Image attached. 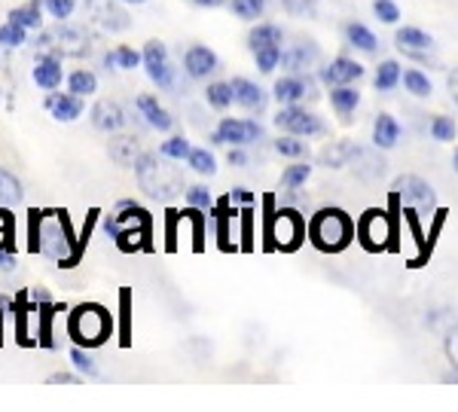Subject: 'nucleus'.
Here are the masks:
<instances>
[{"instance_id": "7c9ffc66", "label": "nucleus", "mask_w": 458, "mask_h": 412, "mask_svg": "<svg viewBox=\"0 0 458 412\" xmlns=\"http://www.w3.org/2000/svg\"><path fill=\"white\" fill-rule=\"evenodd\" d=\"M345 40H349L354 49H360V53H376V46H379L376 34L367 25H360V21H352V25H345Z\"/></svg>"}, {"instance_id": "052dcab7", "label": "nucleus", "mask_w": 458, "mask_h": 412, "mask_svg": "<svg viewBox=\"0 0 458 412\" xmlns=\"http://www.w3.org/2000/svg\"><path fill=\"white\" fill-rule=\"evenodd\" d=\"M446 86H449V92L455 95V101H458V68L449 71V77H446Z\"/></svg>"}, {"instance_id": "39448f33", "label": "nucleus", "mask_w": 458, "mask_h": 412, "mask_svg": "<svg viewBox=\"0 0 458 412\" xmlns=\"http://www.w3.org/2000/svg\"><path fill=\"white\" fill-rule=\"evenodd\" d=\"M135 174L150 198H172L181 189V174L174 168L162 165L159 156H153V153H141V159L135 162Z\"/></svg>"}, {"instance_id": "37998d69", "label": "nucleus", "mask_w": 458, "mask_h": 412, "mask_svg": "<svg viewBox=\"0 0 458 412\" xmlns=\"http://www.w3.org/2000/svg\"><path fill=\"white\" fill-rule=\"evenodd\" d=\"M229 10H233L239 19L254 21L266 13V0H229Z\"/></svg>"}, {"instance_id": "0eeeda50", "label": "nucleus", "mask_w": 458, "mask_h": 412, "mask_svg": "<svg viewBox=\"0 0 458 412\" xmlns=\"http://www.w3.org/2000/svg\"><path fill=\"white\" fill-rule=\"evenodd\" d=\"M391 239H394V223H391L388 211L370 208V211H364V214H360V220H358V241H360V248H364V251H370V254L388 251Z\"/></svg>"}, {"instance_id": "5fc2aeb1", "label": "nucleus", "mask_w": 458, "mask_h": 412, "mask_svg": "<svg viewBox=\"0 0 458 412\" xmlns=\"http://www.w3.org/2000/svg\"><path fill=\"white\" fill-rule=\"evenodd\" d=\"M226 162H229L233 168H245V165H248V153L242 150V147H229Z\"/></svg>"}, {"instance_id": "a18cd8bd", "label": "nucleus", "mask_w": 458, "mask_h": 412, "mask_svg": "<svg viewBox=\"0 0 458 412\" xmlns=\"http://www.w3.org/2000/svg\"><path fill=\"white\" fill-rule=\"evenodd\" d=\"M455 120L453 116H434L431 120V138L434 141H440V144H449V141H455Z\"/></svg>"}, {"instance_id": "a878e982", "label": "nucleus", "mask_w": 458, "mask_h": 412, "mask_svg": "<svg viewBox=\"0 0 458 412\" xmlns=\"http://www.w3.org/2000/svg\"><path fill=\"white\" fill-rule=\"evenodd\" d=\"M144 64V53H138V49H131V46H116V49H110V53L105 55V68L107 71H135V68H141Z\"/></svg>"}, {"instance_id": "dca6fc26", "label": "nucleus", "mask_w": 458, "mask_h": 412, "mask_svg": "<svg viewBox=\"0 0 458 412\" xmlns=\"http://www.w3.org/2000/svg\"><path fill=\"white\" fill-rule=\"evenodd\" d=\"M360 77H364V64L354 62L349 55H339L321 68V80L330 86V89H334V86H352V83H358Z\"/></svg>"}, {"instance_id": "4468645a", "label": "nucleus", "mask_w": 458, "mask_h": 412, "mask_svg": "<svg viewBox=\"0 0 458 412\" xmlns=\"http://www.w3.org/2000/svg\"><path fill=\"white\" fill-rule=\"evenodd\" d=\"M217 68H220L217 53L202 46V43H193V46L183 53V73H187L190 80H208Z\"/></svg>"}, {"instance_id": "c756f323", "label": "nucleus", "mask_w": 458, "mask_h": 412, "mask_svg": "<svg viewBox=\"0 0 458 412\" xmlns=\"http://www.w3.org/2000/svg\"><path fill=\"white\" fill-rule=\"evenodd\" d=\"M354 153H358V147H354L352 141H334L330 147H324V150H321V165L343 168V165H349V162L354 159Z\"/></svg>"}, {"instance_id": "e433bc0d", "label": "nucleus", "mask_w": 458, "mask_h": 412, "mask_svg": "<svg viewBox=\"0 0 458 412\" xmlns=\"http://www.w3.org/2000/svg\"><path fill=\"white\" fill-rule=\"evenodd\" d=\"M205 101L214 107V110H226L235 105L233 98V83H208V89H205Z\"/></svg>"}, {"instance_id": "2f4dec72", "label": "nucleus", "mask_w": 458, "mask_h": 412, "mask_svg": "<svg viewBox=\"0 0 458 412\" xmlns=\"http://www.w3.org/2000/svg\"><path fill=\"white\" fill-rule=\"evenodd\" d=\"M403 80V68L394 62V58H386V62L376 68V77H373V83H376V89L379 92H391L397 83Z\"/></svg>"}, {"instance_id": "9d476101", "label": "nucleus", "mask_w": 458, "mask_h": 412, "mask_svg": "<svg viewBox=\"0 0 458 412\" xmlns=\"http://www.w3.org/2000/svg\"><path fill=\"white\" fill-rule=\"evenodd\" d=\"M49 53H55L58 58H86L92 53V34H89L86 28L58 21V28L53 31V46H49Z\"/></svg>"}, {"instance_id": "412c9836", "label": "nucleus", "mask_w": 458, "mask_h": 412, "mask_svg": "<svg viewBox=\"0 0 458 412\" xmlns=\"http://www.w3.org/2000/svg\"><path fill=\"white\" fill-rule=\"evenodd\" d=\"M135 107H138V114L144 116V122L150 129H157V131H172L174 126V120H172V114H168L165 107L159 105L153 95H138L135 98Z\"/></svg>"}, {"instance_id": "58836bf2", "label": "nucleus", "mask_w": 458, "mask_h": 412, "mask_svg": "<svg viewBox=\"0 0 458 412\" xmlns=\"http://www.w3.org/2000/svg\"><path fill=\"white\" fill-rule=\"evenodd\" d=\"M403 86H406V92L416 95V98H428V95H431V89H434L431 80H428V73L416 71V68L403 71Z\"/></svg>"}, {"instance_id": "cd10ccee", "label": "nucleus", "mask_w": 458, "mask_h": 412, "mask_svg": "<svg viewBox=\"0 0 458 412\" xmlns=\"http://www.w3.org/2000/svg\"><path fill=\"white\" fill-rule=\"evenodd\" d=\"M21 202H25V187H21V181L13 172L0 168V205L16 208V205H21Z\"/></svg>"}, {"instance_id": "69168bd1", "label": "nucleus", "mask_w": 458, "mask_h": 412, "mask_svg": "<svg viewBox=\"0 0 458 412\" xmlns=\"http://www.w3.org/2000/svg\"><path fill=\"white\" fill-rule=\"evenodd\" d=\"M0 101H4V86H0Z\"/></svg>"}, {"instance_id": "ddd939ff", "label": "nucleus", "mask_w": 458, "mask_h": 412, "mask_svg": "<svg viewBox=\"0 0 458 412\" xmlns=\"http://www.w3.org/2000/svg\"><path fill=\"white\" fill-rule=\"evenodd\" d=\"M89 120H92V126L98 131H107V135H114V131H123L125 129V110L120 101L114 98H101L95 101L92 110H89Z\"/></svg>"}, {"instance_id": "c03bdc74", "label": "nucleus", "mask_w": 458, "mask_h": 412, "mask_svg": "<svg viewBox=\"0 0 458 412\" xmlns=\"http://www.w3.org/2000/svg\"><path fill=\"white\" fill-rule=\"evenodd\" d=\"M187 205L190 208H199V211H211L214 208V196L205 183H193L187 187Z\"/></svg>"}, {"instance_id": "338daca9", "label": "nucleus", "mask_w": 458, "mask_h": 412, "mask_svg": "<svg viewBox=\"0 0 458 412\" xmlns=\"http://www.w3.org/2000/svg\"><path fill=\"white\" fill-rule=\"evenodd\" d=\"M0 49H4V46H0Z\"/></svg>"}, {"instance_id": "a19ab883", "label": "nucleus", "mask_w": 458, "mask_h": 412, "mask_svg": "<svg viewBox=\"0 0 458 412\" xmlns=\"http://www.w3.org/2000/svg\"><path fill=\"white\" fill-rule=\"evenodd\" d=\"M309 178H312V165H306V162H297V165H287L284 168L282 187L284 189H300V187H306Z\"/></svg>"}, {"instance_id": "bb28decb", "label": "nucleus", "mask_w": 458, "mask_h": 412, "mask_svg": "<svg viewBox=\"0 0 458 412\" xmlns=\"http://www.w3.org/2000/svg\"><path fill=\"white\" fill-rule=\"evenodd\" d=\"M318 62V46H293V49H284L282 53V68L291 71V73H302L306 68H312Z\"/></svg>"}, {"instance_id": "9b49d317", "label": "nucleus", "mask_w": 458, "mask_h": 412, "mask_svg": "<svg viewBox=\"0 0 458 412\" xmlns=\"http://www.w3.org/2000/svg\"><path fill=\"white\" fill-rule=\"evenodd\" d=\"M86 19L101 31H125L129 28V13L123 0H86Z\"/></svg>"}, {"instance_id": "7ed1b4c3", "label": "nucleus", "mask_w": 458, "mask_h": 412, "mask_svg": "<svg viewBox=\"0 0 458 412\" xmlns=\"http://www.w3.org/2000/svg\"><path fill=\"white\" fill-rule=\"evenodd\" d=\"M306 239L321 254H339L358 239V223L343 208H321L315 211L306 226Z\"/></svg>"}, {"instance_id": "72a5a7b5", "label": "nucleus", "mask_w": 458, "mask_h": 412, "mask_svg": "<svg viewBox=\"0 0 458 412\" xmlns=\"http://www.w3.org/2000/svg\"><path fill=\"white\" fill-rule=\"evenodd\" d=\"M4 251H16V217L13 208L0 205V254Z\"/></svg>"}, {"instance_id": "a211bd4d", "label": "nucleus", "mask_w": 458, "mask_h": 412, "mask_svg": "<svg viewBox=\"0 0 458 412\" xmlns=\"http://www.w3.org/2000/svg\"><path fill=\"white\" fill-rule=\"evenodd\" d=\"M306 95H315L312 80L300 77V73H287V77L276 80V86H272V98H276L278 105H300Z\"/></svg>"}, {"instance_id": "ea45409f", "label": "nucleus", "mask_w": 458, "mask_h": 412, "mask_svg": "<svg viewBox=\"0 0 458 412\" xmlns=\"http://www.w3.org/2000/svg\"><path fill=\"white\" fill-rule=\"evenodd\" d=\"M190 141L183 135H174V138H168V141H162V147H159V156L162 159H174V162H187V156H190Z\"/></svg>"}, {"instance_id": "8fccbe9b", "label": "nucleus", "mask_w": 458, "mask_h": 412, "mask_svg": "<svg viewBox=\"0 0 458 412\" xmlns=\"http://www.w3.org/2000/svg\"><path fill=\"white\" fill-rule=\"evenodd\" d=\"M144 71H147V77H150V83L159 86V89H172V86H174V68H172V62L157 64V68H144Z\"/></svg>"}, {"instance_id": "79ce46f5", "label": "nucleus", "mask_w": 458, "mask_h": 412, "mask_svg": "<svg viewBox=\"0 0 458 412\" xmlns=\"http://www.w3.org/2000/svg\"><path fill=\"white\" fill-rule=\"evenodd\" d=\"M276 153H278V156H287V159H302V156H306V141L297 138V135H287V131H284V135L276 141Z\"/></svg>"}, {"instance_id": "49530a36", "label": "nucleus", "mask_w": 458, "mask_h": 412, "mask_svg": "<svg viewBox=\"0 0 458 412\" xmlns=\"http://www.w3.org/2000/svg\"><path fill=\"white\" fill-rule=\"evenodd\" d=\"M282 53L284 49L282 46H266V49H257L254 53V62H257V68H260L263 73H272L282 64Z\"/></svg>"}, {"instance_id": "680f3d73", "label": "nucleus", "mask_w": 458, "mask_h": 412, "mask_svg": "<svg viewBox=\"0 0 458 412\" xmlns=\"http://www.w3.org/2000/svg\"><path fill=\"white\" fill-rule=\"evenodd\" d=\"M4 315H6V308L0 306V345H4Z\"/></svg>"}, {"instance_id": "473e14b6", "label": "nucleus", "mask_w": 458, "mask_h": 412, "mask_svg": "<svg viewBox=\"0 0 458 412\" xmlns=\"http://www.w3.org/2000/svg\"><path fill=\"white\" fill-rule=\"evenodd\" d=\"M68 92L80 95V98H89V95L98 92V77H95V73L89 71V68L73 71L71 77H68Z\"/></svg>"}, {"instance_id": "1a4fd4ad", "label": "nucleus", "mask_w": 458, "mask_h": 412, "mask_svg": "<svg viewBox=\"0 0 458 412\" xmlns=\"http://www.w3.org/2000/svg\"><path fill=\"white\" fill-rule=\"evenodd\" d=\"M263 138V126L257 120H235V116H224L217 129L211 131V144H229V147H248Z\"/></svg>"}, {"instance_id": "20e7f679", "label": "nucleus", "mask_w": 458, "mask_h": 412, "mask_svg": "<svg viewBox=\"0 0 458 412\" xmlns=\"http://www.w3.org/2000/svg\"><path fill=\"white\" fill-rule=\"evenodd\" d=\"M68 336L73 345H83V349H101L110 333H114V315L107 312L101 303H80L68 312Z\"/></svg>"}, {"instance_id": "6e6552de", "label": "nucleus", "mask_w": 458, "mask_h": 412, "mask_svg": "<svg viewBox=\"0 0 458 412\" xmlns=\"http://www.w3.org/2000/svg\"><path fill=\"white\" fill-rule=\"evenodd\" d=\"M269 239L272 248H282V251H297L306 239V223H302L297 208H282L276 211L269 220Z\"/></svg>"}, {"instance_id": "2eb2a0df", "label": "nucleus", "mask_w": 458, "mask_h": 412, "mask_svg": "<svg viewBox=\"0 0 458 412\" xmlns=\"http://www.w3.org/2000/svg\"><path fill=\"white\" fill-rule=\"evenodd\" d=\"M43 107L49 110V116H53L55 122H77L86 110L83 98L73 92H49L47 98H43Z\"/></svg>"}, {"instance_id": "423d86ee", "label": "nucleus", "mask_w": 458, "mask_h": 412, "mask_svg": "<svg viewBox=\"0 0 458 412\" xmlns=\"http://www.w3.org/2000/svg\"><path fill=\"white\" fill-rule=\"evenodd\" d=\"M391 196L401 198L406 211H416V214H431L437 208V196H434V187L419 174H401L394 183H391Z\"/></svg>"}, {"instance_id": "4d7b16f0", "label": "nucleus", "mask_w": 458, "mask_h": 412, "mask_svg": "<svg viewBox=\"0 0 458 412\" xmlns=\"http://www.w3.org/2000/svg\"><path fill=\"white\" fill-rule=\"evenodd\" d=\"M229 202H242V205H254L257 198H254V193L250 189H245V187H235L233 193H229Z\"/></svg>"}, {"instance_id": "e2e57ef3", "label": "nucleus", "mask_w": 458, "mask_h": 412, "mask_svg": "<svg viewBox=\"0 0 458 412\" xmlns=\"http://www.w3.org/2000/svg\"><path fill=\"white\" fill-rule=\"evenodd\" d=\"M125 6H141V4H147V0H123Z\"/></svg>"}, {"instance_id": "f03ea898", "label": "nucleus", "mask_w": 458, "mask_h": 412, "mask_svg": "<svg viewBox=\"0 0 458 412\" xmlns=\"http://www.w3.org/2000/svg\"><path fill=\"white\" fill-rule=\"evenodd\" d=\"M105 230L110 239L120 245V251L135 254V251H147L153 239V220L150 214L135 202V198H123L116 205V211L107 217Z\"/></svg>"}, {"instance_id": "f8f14e48", "label": "nucleus", "mask_w": 458, "mask_h": 412, "mask_svg": "<svg viewBox=\"0 0 458 412\" xmlns=\"http://www.w3.org/2000/svg\"><path fill=\"white\" fill-rule=\"evenodd\" d=\"M276 126L287 131V135H297V138H312L321 135L324 122L318 120L312 110L300 107V105H282V110L276 114Z\"/></svg>"}, {"instance_id": "0e129e2a", "label": "nucleus", "mask_w": 458, "mask_h": 412, "mask_svg": "<svg viewBox=\"0 0 458 412\" xmlns=\"http://www.w3.org/2000/svg\"><path fill=\"white\" fill-rule=\"evenodd\" d=\"M453 165H455V172H458V150H455V159H453Z\"/></svg>"}, {"instance_id": "6e6d98bb", "label": "nucleus", "mask_w": 458, "mask_h": 412, "mask_svg": "<svg viewBox=\"0 0 458 412\" xmlns=\"http://www.w3.org/2000/svg\"><path fill=\"white\" fill-rule=\"evenodd\" d=\"M47 385H80V376L77 373H53L47 379Z\"/></svg>"}, {"instance_id": "5701e85b", "label": "nucleus", "mask_w": 458, "mask_h": 412, "mask_svg": "<svg viewBox=\"0 0 458 412\" xmlns=\"http://www.w3.org/2000/svg\"><path fill=\"white\" fill-rule=\"evenodd\" d=\"M397 141H401V126L391 114H379L373 122V144L379 150H394Z\"/></svg>"}, {"instance_id": "c85d7f7f", "label": "nucleus", "mask_w": 458, "mask_h": 412, "mask_svg": "<svg viewBox=\"0 0 458 412\" xmlns=\"http://www.w3.org/2000/svg\"><path fill=\"white\" fill-rule=\"evenodd\" d=\"M330 105H334V110L339 116H352L360 105V92L354 89V83L352 86H334V89H330Z\"/></svg>"}, {"instance_id": "de8ad7c7", "label": "nucleus", "mask_w": 458, "mask_h": 412, "mask_svg": "<svg viewBox=\"0 0 458 412\" xmlns=\"http://www.w3.org/2000/svg\"><path fill=\"white\" fill-rule=\"evenodd\" d=\"M141 53H144V68H157V64L168 62V46L162 40H147Z\"/></svg>"}, {"instance_id": "f3484780", "label": "nucleus", "mask_w": 458, "mask_h": 412, "mask_svg": "<svg viewBox=\"0 0 458 412\" xmlns=\"http://www.w3.org/2000/svg\"><path fill=\"white\" fill-rule=\"evenodd\" d=\"M37 89L43 92H55L58 86H62L64 80V68H62V58H58L55 53H40L34 62V71H31Z\"/></svg>"}, {"instance_id": "f704fd0d", "label": "nucleus", "mask_w": 458, "mask_h": 412, "mask_svg": "<svg viewBox=\"0 0 458 412\" xmlns=\"http://www.w3.org/2000/svg\"><path fill=\"white\" fill-rule=\"evenodd\" d=\"M187 165L193 168L196 174H202V178H211V174H217V162H214V153L205 150V147H193V150H190Z\"/></svg>"}, {"instance_id": "4c0bfd02", "label": "nucleus", "mask_w": 458, "mask_h": 412, "mask_svg": "<svg viewBox=\"0 0 458 412\" xmlns=\"http://www.w3.org/2000/svg\"><path fill=\"white\" fill-rule=\"evenodd\" d=\"M28 43V28L19 25V21H10L6 19L4 25H0V46L6 49H19Z\"/></svg>"}, {"instance_id": "864d4df0", "label": "nucleus", "mask_w": 458, "mask_h": 412, "mask_svg": "<svg viewBox=\"0 0 458 412\" xmlns=\"http://www.w3.org/2000/svg\"><path fill=\"white\" fill-rule=\"evenodd\" d=\"M443 349H446V357H449V364L458 370V327L455 330H449L446 333V342H443Z\"/></svg>"}, {"instance_id": "603ef678", "label": "nucleus", "mask_w": 458, "mask_h": 412, "mask_svg": "<svg viewBox=\"0 0 458 412\" xmlns=\"http://www.w3.org/2000/svg\"><path fill=\"white\" fill-rule=\"evenodd\" d=\"M73 10H77V4H73V0H47V13L53 19H58V21L71 19Z\"/></svg>"}, {"instance_id": "4be33fe9", "label": "nucleus", "mask_w": 458, "mask_h": 412, "mask_svg": "<svg viewBox=\"0 0 458 412\" xmlns=\"http://www.w3.org/2000/svg\"><path fill=\"white\" fill-rule=\"evenodd\" d=\"M394 43L401 46V53H431L434 49V37L425 34L422 28H397Z\"/></svg>"}, {"instance_id": "09e8293b", "label": "nucleus", "mask_w": 458, "mask_h": 412, "mask_svg": "<svg viewBox=\"0 0 458 412\" xmlns=\"http://www.w3.org/2000/svg\"><path fill=\"white\" fill-rule=\"evenodd\" d=\"M129 318H131V293L129 290H120V342L123 345H131V327H129Z\"/></svg>"}, {"instance_id": "3c124183", "label": "nucleus", "mask_w": 458, "mask_h": 412, "mask_svg": "<svg viewBox=\"0 0 458 412\" xmlns=\"http://www.w3.org/2000/svg\"><path fill=\"white\" fill-rule=\"evenodd\" d=\"M373 13L379 21H386V25H397L401 21V6L394 4V0H373Z\"/></svg>"}, {"instance_id": "aec40b11", "label": "nucleus", "mask_w": 458, "mask_h": 412, "mask_svg": "<svg viewBox=\"0 0 458 412\" xmlns=\"http://www.w3.org/2000/svg\"><path fill=\"white\" fill-rule=\"evenodd\" d=\"M107 153L120 168H135V162L141 159L138 138L135 135H120V131H114V138H110V144H107Z\"/></svg>"}, {"instance_id": "13d9d810", "label": "nucleus", "mask_w": 458, "mask_h": 412, "mask_svg": "<svg viewBox=\"0 0 458 412\" xmlns=\"http://www.w3.org/2000/svg\"><path fill=\"white\" fill-rule=\"evenodd\" d=\"M19 260H16V251H4L0 254V272H16Z\"/></svg>"}, {"instance_id": "393cba45", "label": "nucleus", "mask_w": 458, "mask_h": 412, "mask_svg": "<svg viewBox=\"0 0 458 412\" xmlns=\"http://www.w3.org/2000/svg\"><path fill=\"white\" fill-rule=\"evenodd\" d=\"M282 40H284L282 28L272 25V21H260V25L250 28L248 49H250V53H257V49H266V46H282Z\"/></svg>"}, {"instance_id": "c9c22d12", "label": "nucleus", "mask_w": 458, "mask_h": 412, "mask_svg": "<svg viewBox=\"0 0 458 412\" xmlns=\"http://www.w3.org/2000/svg\"><path fill=\"white\" fill-rule=\"evenodd\" d=\"M71 366L86 379H98L101 376L98 364H95L92 355H89V349H83V345H73V349H71Z\"/></svg>"}, {"instance_id": "6ab92c4d", "label": "nucleus", "mask_w": 458, "mask_h": 412, "mask_svg": "<svg viewBox=\"0 0 458 412\" xmlns=\"http://www.w3.org/2000/svg\"><path fill=\"white\" fill-rule=\"evenodd\" d=\"M233 83V98L239 107H245L248 114H263L266 110V101H269V95H266L260 86L254 83V80L248 77H233L229 80Z\"/></svg>"}, {"instance_id": "f257e3e1", "label": "nucleus", "mask_w": 458, "mask_h": 412, "mask_svg": "<svg viewBox=\"0 0 458 412\" xmlns=\"http://www.w3.org/2000/svg\"><path fill=\"white\" fill-rule=\"evenodd\" d=\"M28 251L49 256L58 269H73L86 245L73 235L71 217L64 208L28 211Z\"/></svg>"}, {"instance_id": "bf43d9fd", "label": "nucleus", "mask_w": 458, "mask_h": 412, "mask_svg": "<svg viewBox=\"0 0 458 412\" xmlns=\"http://www.w3.org/2000/svg\"><path fill=\"white\" fill-rule=\"evenodd\" d=\"M187 4L199 6V10H217V6H226L229 0H187Z\"/></svg>"}, {"instance_id": "b1692460", "label": "nucleus", "mask_w": 458, "mask_h": 412, "mask_svg": "<svg viewBox=\"0 0 458 412\" xmlns=\"http://www.w3.org/2000/svg\"><path fill=\"white\" fill-rule=\"evenodd\" d=\"M43 10H47V0H28L25 6H13V10L6 13V19L25 25L28 31H40V28H43Z\"/></svg>"}]
</instances>
